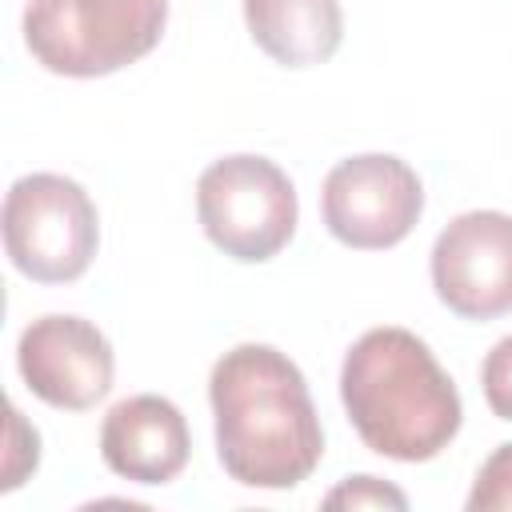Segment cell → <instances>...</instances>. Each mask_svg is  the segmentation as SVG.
I'll return each instance as SVG.
<instances>
[{
    "label": "cell",
    "mask_w": 512,
    "mask_h": 512,
    "mask_svg": "<svg viewBox=\"0 0 512 512\" xmlns=\"http://www.w3.org/2000/svg\"><path fill=\"white\" fill-rule=\"evenodd\" d=\"M216 456L244 488H296L324 456L304 372L272 344L228 348L208 376Z\"/></svg>",
    "instance_id": "obj_1"
},
{
    "label": "cell",
    "mask_w": 512,
    "mask_h": 512,
    "mask_svg": "<svg viewBox=\"0 0 512 512\" xmlns=\"http://www.w3.org/2000/svg\"><path fill=\"white\" fill-rule=\"evenodd\" d=\"M340 400L356 436L388 460L420 464L460 432V392L408 328H368L344 356Z\"/></svg>",
    "instance_id": "obj_2"
},
{
    "label": "cell",
    "mask_w": 512,
    "mask_h": 512,
    "mask_svg": "<svg viewBox=\"0 0 512 512\" xmlns=\"http://www.w3.org/2000/svg\"><path fill=\"white\" fill-rule=\"evenodd\" d=\"M168 24V0H28L24 44L56 76H108L148 56Z\"/></svg>",
    "instance_id": "obj_3"
},
{
    "label": "cell",
    "mask_w": 512,
    "mask_h": 512,
    "mask_svg": "<svg viewBox=\"0 0 512 512\" xmlns=\"http://www.w3.org/2000/svg\"><path fill=\"white\" fill-rule=\"evenodd\" d=\"M100 244L92 196L60 172H28L4 196V248L36 284H68L88 272Z\"/></svg>",
    "instance_id": "obj_4"
},
{
    "label": "cell",
    "mask_w": 512,
    "mask_h": 512,
    "mask_svg": "<svg viewBox=\"0 0 512 512\" xmlns=\"http://www.w3.org/2000/svg\"><path fill=\"white\" fill-rule=\"evenodd\" d=\"M196 216L204 236L232 260H272L296 232V188L268 160L236 152L212 160L196 180Z\"/></svg>",
    "instance_id": "obj_5"
},
{
    "label": "cell",
    "mask_w": 512,
    "mask_h": 512,
    "mask_svg": "<svg viewBox=\"0 0 512 512\" xmlns=\"http://www.w3.org/2000/svg\"><path fill=\"white\" fill-rule=\"evenodd\" d=\"M320 212L340 244L376 252L400 244L416 228L424 212V188L400 156L364 152L340 160L324 176Z\"/></svg>",
    "instance_id": "obj_6"
},
{
    "label": "cell",
    "mask_w": 512,
    "mask_h": 512,
    "mask_svg": "<svg viewBox=\"0 0 512 512\" xmlns=\"http://www.w3.org/2000/svg\"><path fill=\"white\" fill-rule=\"evenodd\" d=\"M432 288L460 320L512 312V216L476 208L456 216L432 244Z\"/></svg>",
    "instance_id": "obj_7"
},
{
    "label": "cell",
    "mask_w": 512,
    "mask_h": 512,
    "mask_svg": "<svg viewBox=\"0 0 512 512\" xmlns=\"http://www.w3.org/2000/svg\"><path fill=\"white\" fill-rule=\"evenodd\" d=\"M16 368L28 392L40 396L44 404L64 412H84L108 396L116 360L108 336L92 320L52 312L20 332Z\"/></svg>",
    "instance_id": "obj_8"
},
{
    "label": "cell",
    "mask_w": 512,
    "mask_h": 512,
    "mask_svg": "<svg viewBox=\"0 0 512 512\" xmlns=\"http://www.w3.org/2000/svg\"><path fill=\"white\" fill-rule=\"evenodd\" d=\"M188 452H192V436L184 412L156 392H140L112 404L100 424L104 464L132 484L176 480L188 464Z\"/></svg>",
    "instance_id": "obj_9"
},
{
    "label": "cell",
    "mask_w": 512,
    "mask_h": 512,
    "mask_svg": "<svg viewBox=\"0 0 512 512\" xmlns=\"http://www.w3.org/2000/svg\"><path fill=\"white\" fill-rule=\"evenodd\" d=\"M244 20L260 52L284 68L324 64L344 36L340 0H244Z\"/></svg>",
    "instance_id": "obj_10"
},
{
    "label": "cell",
    "mask_w": 512,
    "mask_h": 512,
    "mask_svg": "<svg viewBox=\"0 0 512 512\" xmlns=\"http://www.w3.org/2000/svg\"><path fill=\"white\" fill-rule=\"evenodd\" d=\"M472 512H500L512 508V444H500L476 472V484L468 492Z\"/></svg>",
    "instance_id": "obj_11"
},
{
    "label": "cell",
    "mask_w": 512,
    "mask_h": 512,
    "mask_svg": "<svg viewBox=\"0 0 512 512\" xmlns=\"http://www.w3.org/2000/svg\"><path fill=\"white\" fill-rule=\"evenodd\" d=\"M480 388L500 420H512V336L496 340L480 364Z\"/></svg>",
    "instance_id": "obj_12"
},
{
    "label": "cell",
    "mask_w": 512,
    "mask_h": 512,
    "mask_svg": "<svg viewBox=\"0 0 512 512\" xmlns=\"http://www.w3.org/2000/svg\"><path fill=\"white\" fill-rule=\"evenodd\" d=\"M328 508H408V496L376 476H348L340 488H332L324 496Z\"/></svg>",
    "instance_id": "obj_13"
},
{
    "label": "cell",
    "mask_w": 512,
    "mask_h": 512,
    "mask_svg": "<svg viewBox=\"0 0 512 512\" xmlns=\"http://www.w3.org/2000/svg\"><path fill=\"white\" fill-rule=\"evenodd\" d=\"M12 412V420H8V428H12V452H8V464H4V492L8 488H16L28 472H36V460H40V436H36V428H28L24 424V416H20V408H8Z\"/></svg>",
    "instance_id": "obj_14"
}]
</instances>
